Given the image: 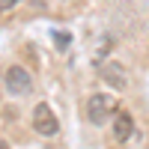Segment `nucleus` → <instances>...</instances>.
Here are the masks:
<instances>
[{"label":"nucleus","instance_id":"nucleus-1","mask_svg":"<svg viewBox=\"0 0 149 149\" xmlns=\"http://www.w3.org/2000/svg\"><path fill=\"white\" fill-rule=\"evenodd\" d=\"M116 107H119V102L110 93H95V95L86 98V119L93 125H102L110 116H116Z\"/></svg>","mask_w":149,"mask_h":149},{"label":"nucleus","instance_id":"nucleus-2","mask_svg":"<svg viewBox=\"0 0 149 149\" xmlns=\"http://www.w3.org/2000/svg\"><path fill=\"white\" fill-rule=\"evenodd\" d=\"M33 128H36V134H42V137H54V134L60 131V122L54 116L51 104L39 102V104L33 107Z\"/></svg>","mask_w":149,"mask_h":149},{"label":"nucleus","instance_id":"nucleus-3","mask_svg":"<svg viewBox=\"0 0 149 149\" xmlns=\"http://www.w3.org/2000/svg\"><path fill=\"white\" fill-rule=\"evenodd\" d=\"M3 84H6V93H12V95H27V93L33 90L30 72L21 69V66H9L6 74H3Z\"/></svg>","mask_w":149,"mask_h":149},{"label":"nucleus","instance_id":"nucleus-4","mask_svg":"<svg viewBox=\"0 0 149 149\" xmlns=\"http://www.w3.org/2000/svg\"><path fill=\"white\" fill-rule=\"evenodd\" d=\"M134 134V119L128 110H116V116H113V140L116 143H125L128 137Z\"/></svg>","mask_w":149,"mask_h":149},{"label":"nucleus","instance_id":"nucleus-5","mask_svg":"<svg viewBox=\"0 0 149 149\" xmlns=\"http://www.w3.org/2000/svg\"><path fill=\"white\" fill-rule=\"evenodd\" d=\"M102 78L113 86V90H125V84H128V78H125V69H122L119 63H107L104 69H102Z\"/></svg>","mask_w":149,"mask_h":149},{"label":"nucleus","instance_id":"nucleus-6","mask_svg":"<svg viewBox=\"0 0 149 149\" xmlns=\"http://www.w3.org/2000/svg\"><path fill=\"white\" fill-rule=\"evenodd\" d=\"M21 0H0V12H6V9H12V6H18Z\"/></svg>","mask_w":149,"mask_h":149},{"label":"nucleus","instance_id":"nucleus-7","mask_svg":"<svg viewBox=\"0 0 149 149\" xmlns=\"http://www.w3.org/2000/svg\"><path fill=\"white\" fill-rule=\"evenodd\" d=\"M57 42H60V45L66 48V45H69V36H66V33H57Z\"/></svg>","mask_w":149,"mask_h":149}]
</instances>
